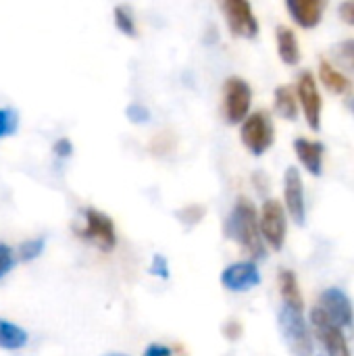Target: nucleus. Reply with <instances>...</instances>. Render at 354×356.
Instances as JSON below:
<instances>
[{"instance_id": "obj_21", "label": "nucleus", "mask_w": 354, "mask_h": 356, "mask_svg": "<svg viewBox=\"0 0 354 356\" xmlns=\"http://www.w3.org/2000/svg\"><path fill=\"white\" fill-rule=\"evenodd\" d=\"M44 238H33V240H25L21 246H19V250H17V261H21V263H29V261H33V259H38L40 254H42V250H44Z\"/></svg>"}, {"instance_id": "obj_30", "label": "nucleus", "mask_w": 354, "mask_h": 356, "mask_svg": "<svg viewBox=\"0 0 354 356\" xmlns=\"http://www.w3.org/2000/svg\"><path fill=\"white\" fill-rule=\"evenodd\" d=\"M52 150H54V154H56V156L67 159V156H71V152H73V144H71L67 138H61V140H56V142H54Z\"/></svg>"}, {"instance_id": "obj_19", "label": "nucleus", "mask_w": 354, "mask_h": 356, "mask_svg": "<svg viewBox=\"0 0 354 356\" xmlns=\"http://www.w3.org/2000/svg\"><path fill=\"white\" fill-rule=\"evenodd\" d=\"M27 344V332L10 321L0 319V348L2 350H19Z\"/></svg>"}, {"instance_id": "obj_17", "label": "nucleus", "mask_w": 354, "mask_h": 356, "mask_svg": "<svg viewBox=\"0 0 354 356\" xmlns=\"http://www.w3.org/2000/svg\"><path fill=\"white\" fill-rule=\"evenodd\" d=\"M319 77H321L323 86H325L330 92H334V94L344 96V94H348V92L353 90L351 79H348L344 73H340L336 67H332L325 58L319 60Z\"/></svg>"}, {"instance_id": "obj_23", "label": "nucleus", "mask_w": 354, "mask_h": 356, "mask_svg": "<svg viewBox=\"0 0 354 356\" xmlns=\"http://www.w3.org/2000/svg\"><path fill=\"white\" fill-rule=\"evenodd\" d=\"M19 127V115L13 108H0V140L10 138Z\"/></svg>"}, {"instance_id": "obj_9", "label": "nucleus", "mask_w": 354, "mask_h": 356, "mask_svg": "<svg viewBox=\"0 0 354 356\" xmlns=\"http://www.w3.org/2000/svg\"><path fill=\"white\" fill-rule=\"evenodd\" d=\"M319 309L328 315V319L338 325L340 330H353L354 311L353 302L348 298V294L340 288H328L321 292L319 298Z\"/></svg>"}, {"instance_id": "obj_34", "label": "nucleus", "mask_w": 354, "mask_h": 356, "mask_svg": "<svg viewBox=\"0 0 354 356\" xmlns=\"http://www.w3.org/2000/svg\"><path fill=\"white\" fill-rule=\"evenodd\" d=\"M348 106H351V111H353V115H354V98L348 102Z\"/></svg>"}, {"instance_id": "obj_8", "label": "nucleus", "mask_w": 354, "mask_h": 356, "mask_svg": "<svg viewBox=\"0 0 354 356\" xmlns=\"http://www.w3.org/2000/svg\"><path fill=\"white\" fill-rule=\"evenodd\" d=\"M311 325H313V332L317 334L319 342L323 344L328 356H351V348H348V342H346L342 330L338 325H334L319 307H315L311 311Z\"/></svg>"}, {"instance_id": "obj_1", "label": "nucleus", "mask_w": 354, "mask_h": 356, "mask_svg": "<svg viewBox=\"0 0 354 356\" xmlns=\"http://www.w3.org/2000/svg\"><path fill=\"white\" fill-rule=\"evenodd\" d=\"M225 236L240 244L252 259H265V244L259 229V215L250 200L240 198L225 221Z\"/></svg>"}, {"instance_id": "obj_24", "label": "nucleus", "mask_w": 354, "mask_h": 356, "mask_svg": "<svg viewBox=\"0 0 354 356\" xmlns=\"http://www.w3.org/2000/svg\"><path fill=\"white\" fill-rule=\"evenodd\" d=\"M175 215H177V219H179L182 223H186V225H196V223L204 217V207H200V204H188V207L179 209Z\"/></svg>"}, {"instance_id": "obj_7", "label": "nucleus", "mask_w": 354, "mask_h": 356, "mask_svg": "<svg viewBox=\"0 0 354 356\" xmlns=\"http://www.w3.org/2000/svg\"><path fill=\"white\" fill-rule=\"evenodd\" d=\"M230 31L236 38L255 40L259 35V21L252 13V6L246 0H225L221 4Z\"/></svg>"}, {"instance_id": "obj_3", "label": "nucleus", "mask_w": 354, "mask_h": 356, "mask_svg": "<svg viewBox=\"0 0 354 356\" xmlns=\"http://www.w3.org/2000/svg\"><path fill=\"white\" fill-rule=\"evenodd\" d=\"M240 140L255 156L265 154L275 142V129H273L271 117L265 111H257V113L248 115L242 121Z\"/></svg>"}, {"instance_id": "obj_32", "label": "nucleus", "mask_w": 354, "mask_h": 356, "mask_svg": "<svg viewBox=\"0 0 354 356\" xmlns=\"http://www.w3.org/2000/svg\"><path fill=\"white\" fill-rule=\"evenodd\" d=\"M142 356H173V353H171V348H169V346H163V344H150V346L144 350V355Z\"/></svg>"}, {"instance_id": "obj_29", "label": "nucleus", "mask_w": 354, "mask_h": 356, "mask_svg": "<svg viewBox=\"0 0 354 356\" xmlns=\"http://www.w3.org/2000/svg\"><path fill=\"white\" fill-rule=\"evenodd\" d=\"M150 273H152V275H159L161 280H167V277H169V269H167V261H165V257H161V254H156V257H154Z\"/></svg>"}, {"instance_id": "obj_11", "label": "nucleus", "mask_w": 354, "mask_h": 356, "mask_svg": "<svg viewBox=\"0 0 354 356\" xmlns=\"http://www.w3.org/2000/svg\"><path fill=\"white\" fill-rule=\"evenodd\" d=\"M284 200L290 217L296 225H305L307 221V202H305V186L298 167H288L284 175Z\"/></svg>"}, {"instance_id": "obj_26", "label": "nucleus", "mask_w": 354, "mask_h": 356, "mask_svg": "<svg viewBox=\"0 0 354 356\" xmlns=\"http://www.w3.org/2000/svg\"><path fill=\"white\" fill-rule=\"evenodd\" d=\"M127 117H129V121H136V123H146V121H148V117H150V111H148L144 104L136 102V104H131V106L127 108Z\"/></svg>"}, {"instance_id": "obj_4", "label": "nucleus", "mask_w": 354, "mask_h": 356, "mask_svg": "<svg viewBox=\"0 0 354 356\" xmlns=\"http://www.w3.org/2000/svg\"><path fill=\"white\" fill-rule=\"evenodd\" d=\"M259 229H261V238L273 250H282L284 248L286 232H288V221H286V209L282 207L280 200L267 198L263 202L261 217H259Z\"/></svg>"}, {"instance_id": "obj_33", "label": "nucleus", "mask_w": 354, "mask_h": 356, "mask_svg": "<svg viewBox=\"0 0 354 356\" xmlns=\"http://www.w3.org/2000/svg\"><path fill=\"white\" fill-rule=\"evenodd\" d=\"M104 356H127V355H123V353H108V355H104Z\"/></svg>"}, {"instance_id": "obj_27", "label": "nucleus", "mask_w": 354, "mask_h": 356, "mask_svg": "<svg viewBox=\"0 0 354 356\" xmlns=\"http://www.w3.org/2000/svg\"><path fill=\"white\" fill-rule=\"evenodd\" d=\"M173 144H169V134H159L152 142H150V150H154L156 154H165L171 152Z\"/></svg>"}, {"instance_id": "obj_28", "label": "nucleus", "mask_w": 354, "mask_h": 356, "mask_svg": "<svg viewBox=\"0 0 354 356\" xmlns=\"http://www.w3.org/2000/svg\"><path fill=\"white\" fill-rule=\"evenodd\" d=\"M223 336H225L227 340H232V342L240 340V336H242V325H240V321H236V319L227 321V323L223 325Z\"/></svg>"}, {"instance_id": "obj_2", "label": "nucleus", "mask_w": 354, "mask_h": 356, "mask_svg": "<svg viewBox=\"0 0 354 356\" xmlns=\"http://www.w3.org/2000/svg\"><path fill=\"white\" fill-rule=\"evenodd\" d=\"M277 323H280L282 338L292 355L313 356V338H311V332L303 317V311H294V309L282 305V309L277 313Z\"/></svg>"}, {"instance_id": "obj_18", "label": "nucleus", "mask_w": 354, "mask_h": 356, "mask_svg": "<svg viewBox=\"0 0 354 356\" xmlns=\"http://www.w3.org/2000/svg\"><path fill=\"white\" fill-rule=\"evenodd\" d=\"M275 111L286 121L298 119V100H296V94L290 86H280L275 90Z\"/></svg>"}, {"instance_id": "obj_15", "label": "nucleus", "mask_w": 354, "mask_h": 356, "mask_svg": "<svg viewBox=\"0 0 354 356\" xmlns=\"http://www.w3.org/2000/svg\"><path fill=\"white\" fill-rule=\"evenodd\" d=\"M275 40H277V52L280 58L286 65H298L300 63V46H298V38L296 33L286 27V25H277L275 29Z\"/></svg>"}, {"instance_id": "obj_13", "label": "nucleus", "mask_w": 354, "mask_h": 356, "mask_svg": "<svg viewBox=\"0 0 354 356\" xmlns=\"http://www.w3.org/2000/svg\"><path fill=\"white\" fill-rule=\"evenodd\" d=\"M286 8L300 27L313 29L319 25V21L323 17L325 0H288Z\"/></svg>"}, {"instance_id": "obj_16", "label": "nucleus", "mask_w": 354, "mask_h": 356, "mask_svg": "<svg viewBox=\"0 0 354 356\" xmlns=\"http://www.w3.org/2000/svg\"><path fill=\"white\" fill-rule=\"evenodd\" d=\"M277 282H280V294H282L284 307H290L294 311H303L305 302H303V294H300L296 275L292 271L284 269V271H280V280Z\"/></svg>"}, {"instance_id": "obj_6", "label": "nucleus", "mask_w": 354, "mask_h": 356, "mask_svg": "<svg viewBox=\"0 0 354 356\" xmlns=\"http://www.w3.org/2000/svg\"><path fill=\"white\" fill-rule=\"evenodd\" d=\"M83 219H86V227L79 232V236L83 240H88L90 244H94L96 248H100L104 252H108L117 246L115 223L108 215H104L96 209H86Z\"/></svg>"}, {"instance_id": "obj_25", "label": "nucleus", "mask_w": 354, "mask_h": 356, "mask_svg": "<svg viewBox=\"0 0 354 356\" xmlns=\"http://www.w3.org/2000/svg\"><path fill=\"white\" fill-rule=\"evenodd\" d=\"M13 265H15V252H13V248L0 242V280L10 273Z\"/></svg>"}, {"instance_id": "obj_14", "label": "nucleus", "mask_w": 354, "mask_h": 356, "mask_svg": "<svg viewBox=\"0 0 354 356\" xmlns=\"http://www.w3.org/2000/svg\"><path fill=\"white\" fill-rule=\"evenodd\" d=\"M294 150L298 161L305 165V169L319 177L323 173V154H325V146L321 142L315 140H307V138H296L294 140Z\"/></svg>"}, {"instance_id": "obj_12", "label": "nucleus", "mask_w": 354, "mask_h": 356, "mask_svg": "<svg viewBox=\"0 0 354 356\" xmlns=\"http://www.w3.org/2000/svg\"><path fill=\"white\" fill-rule=\"evenodd\" d=\"M221 284L230 292H248L261 284V271L252 261L234 263L223 269Z\"/></svg>"}, {"instance_id": "obj_20", "label": "nucleus", "mask_w": 354, "mask_h": 356, "mask_svg": "<svg viewBox=\"0 0 354 356\" xmlns=\"http://www.w3.org/2000/svg\"><path fill=\"white\" fill-rule=\"evenodd\" d=\"M113 15H115V25H117V29H119L121 33H125L127 38H134V35L138 33V29H136V19H134V13H131L129 6L119 4V6H115Z\"/></svg>"}, {"instance_id": "obj_5", "label": "nucleus", "mask_w": 354, "mask_h": 356, "mask_svg": "<svg viewBox=\"0 0 354 356\" xmlns=\"http://www.w3.org/2000/svg\"><path fill=\"white\" fill-rule=\"evenodd\" d=\"M252 102V90L242 77H230L223 86V115L227 123L236 125L248 117Z\"/></svg>"}, {"instance_id": "obj_31", "label": "nucleus", "mask_w": 354, "mask_h": 356, "mask_svg": "<svg viewBox=\"0 0 354 356\" xmlns=\"http://www.w3.org/2000/svg\"><path fill=\"white\" fill-rule=\"evenodd\" d=\"M338 13H340V17H342L344 23L354 25V2H342L338 6Z\"/></svg>"}, {"instance_id": "obj_10", "label": "nucleus", "mask_w": 354, "mask_h": 356, "mask_svg": "<svg viewBox=\"0 0 354 356\" xmlns=\"http://www.w3.org/2000/svg\"><path fill=\"white\" fill-rule=\"evenodd\" d=\"M296 90H298V102L303 104L309 127L313 131H319L321 129V94L311 71H303L298 75Z\"/></svg>"}, {"instance_id": "obj_22", "label": "nucleus", "mask_w": 354, "mask_h": 356, "mask_svg": "<svg viewBox=\"0 0 354 356\" xmlns=\"http://www.w3.org/2000/svg\"><path fill=\"white\" fill-rule=\"evenodd\" d=\"M334 56L342 67H346L354 75V40H344V42L336 44L334 46Z\"/></svg>"}]
</instances>
